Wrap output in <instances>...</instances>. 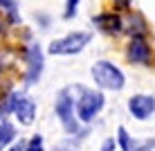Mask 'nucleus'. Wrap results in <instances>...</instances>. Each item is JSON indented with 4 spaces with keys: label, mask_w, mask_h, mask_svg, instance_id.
Segmentation results:
<instances>
[{
    "label": "nucleus",
    "mask_w": 155,
    "mask_h": 151,
    "mask_svg": "<svg viewBox=\"0 0 155 151\" xmlns=\"http://www.w3.org/2000/svg\"><path fill=\"white\" fill-rule=\"evenodd\" d=\"M92 79L99 88H106V90H121L126 84V77L115 63L110 61H97L92 66Z\"/></svg>",
    "instance_id": "nucleus-1"
},
{
    "label": "nucleus",
    "mask_w": 155,
    "mask_h": 151,
    "mask_svg": "<svg viewBox=\"0 0 155 151\" xmlns=\"http://www.w3.org/2000/svg\"><path fill=\"white\" fill-rule=\"evenodd\" d=\"M92 36L88 34V32H70L68 36H63V39H56L50 43V47H47V52L50 54H79V52L83 50L85 45L90 43Z\"/></svg>",
    "instance_id": "nucleus-2"
},
{
    "label": "nucleus",
    "mask_w": 155,
    "mask_h": 151,
    "mask_svg": "<svg viewBox=\"0 0 155 151\" xmlns=\"http://www.w3.org/2000/svg\"><path fill=\"white\" fill-rule=\"evenodd\" d=\"M81 97L74 101V108L79 113V120L81 122H92V117L104 108V95L97 90H85L81 86Z\"/></svg>",
    "instance_id": "nucleus-3"
},
{
    "label": "nucleus",
    "mask_w": 155,
    "mask_h": 151,
    "mask_svg": "<svg viewBox=\"0 0 155 151\" xmlns=\"http://www.w3.org/2000/svg\"><path fill=\"white\" fill-rule=\"evenodd\" d=\"M74 95H72V88H65L61 90L56 97V115L61 120L63 129L68 133H77L79 131V122L74 120Z\"/></svg>",
    "instance_id": "nucleus-4"
},
{
    "label": "nucleus",
    "mask_w": 155,
    "mask_h": 151,
    "mask_svg": "<svg viewBox=\"0 0 155 151\" xmlns=\"http://www.w3.org/2000/svg\"><path fill=\"white\" fill-rule=\"evenodd\" d=\"M128 111L137 120H148L155 113V97L151 95H133L128 99Z\"/></svg>",
    "instance_id": "nucleus-5"
},
{
    "label": "nucleus",
    "mask_w": 155,
    "mask_h": 151,
    "mask_svg": "<svg viewBox=\"0 0 155 151\" xmlns=\"http://www.w3.org/2000/svg\"><path fill=\"white\" fill-rule=\"evenodd\" d=\"M25 61H27V74H25V81L34 84L38 81L41 72H43V52L38 45H31L27 52H25Z\"/></svg>",
    "instance_id": "nucleus-6"
},
{
    "label": "nucleus",
    "mask_w": 155,
    "mask_h": 151,
    "mask_svg": "<svg viewBox=\"0 0 155 151\" xmlns=\"http://www.w3.org/2000/svg\"><path fill=\"white\" fill-rule=\"evenodd\" d=\"M130 63H148L151 61V47L144 36H133L128 43V52H126Z\"/></svg>",
    "instance_id": "nucleus-7"
},
{
    "label": "nucleus",
    "mask_w": 155,
    "mask_h": 151,
    "mask_svg": "<svg viewBox=\"0 0 155 151\" xmlns=\"http://www.w3.org/2000/svg\"><path fill=\"white\" fill-rule=\"evenodd\" d=\"M14 113H16V117H18V122L27 126V124H31L34 117H36V104L29 99V97L18 95L16 97V104H14Z\"/></svg>",
    "instance_id": "nucleus-8"
},
{
    "label": "nucleus",
    "mask_w": 155,
    "mask_h": 151,
    "mask_svg": "<svg viewBox=\"0 0 155 151\" xmlns=\"http://www.w3.org/2000/svg\"><path fill=\"white\" fill-rule=\"evenodd\" d=\"M92 23L97 25L104 34H117V32L124 29V20L117 14H101L97 18H92Z\"/></svg>",
    "instance_id": "nucleus-9"
},
{
    "label": "nucleus",
    "mask_w": 155,
    "mask_h": 151,
    "mask_svg": "<svg viewBox=\"0 0 155 151\" xmlns=\"http://www.w3.org/2000/svg\"><path fill=\"white\" fill-rule=\"evenodd\" d=\"M117 136H119V147H121V151H151V149H155V140H148V142H137V140H133V138L126 133L124 126L117 131Z\"/></svg>",
    "instance_id": "nucleus-10"
},
{
    "label": "nucleus",
    "mask_w": 155,
    "mask_h": 151,
    "mask_svg": "<svg viewBox=\"0 0 155 151\" xmlns=\"http://www.w3.org/2000/svg\"><path fill=\"white\" fill-rule=\"evenodd\" d=\"M124 29L130 36H144V32H146V23H144V18L140 14H133L130 18H128V23H124Z\"/></svg>",
    "instance_id": "nucleus-11"
},
{
    "label": "nucleus",
    "mask_w": 155,
    "mask_h": 151,
    "mask_svg": "<svg viewBox=\"0 0 155 151\" xmlns=\"http://www.w3.org/2000/svg\"><path fill=\"white\" fill-rule=\"evenodd\" d=\"M14 138H16V129H14V124H9L7 120H2V122H0V151L7 147V144H12V142H14Z\"/></svg>",
    "instance_id": "nucleus-12"
},
{
    "label": "nucleus",
    "mask_w": 155,
    "mask_h": 151,
    "mask_svg": "<svg viewBox=\"0 0 155 151\" xmlns=\"http://www.w3.org/2000/svg\"><path fill=\"white\" fill-rule=\"evenodd\" d=\"M16 97H18V95H7V99H5L2 104H0V120H5V117H7L9 113H14Z\"/></svg>",
    "instance_id": "nucleus-13"
},
{
    "label": "nucleus",
    "mask_w": 155,
    "mask_h": 151,
    "mask_svg": "<svg viewBox=\"0 0 155 151\" xmlns=\"http://www.w3.org/2000/svg\"><path fill=\"white\" fill-rule=\"evenodd\" d=\"M5 9H7V16H9V23H18V9H16V2L14 0H2Z\"/></svg>",
    "instance_id": "nucleus-14"
},
{
    "label": "nucleus",
    "mask_w": 155,
    "mask_h": 151,
    "mask_svg": "<svg viewBox=\"0 0 155 151\" xmlns=\"http://www.w3.org/2000/svg\"><path fill=\"white\" fill-rule=\"evenodd\" d=\"M79 2L81 0H68V5H65V12H63V18H74V14H77V9H79Z\"/></svg>",
    "instance_id": "nucleus-15"
},
{
    "label": "nucleus",
    "mask_w": 155,
    "mask_h": 151,
    "mask_svg": "<svg viewBox=\"0 0 155 151\" xmlns=\"http://www.w3.org/2000/svg\"><path fill=\"white\" fill-rule=\"evenodd\" d=\"M25 151H43V136H34L25 144Z\"/></svg>",
    "instance_id": "nucleus-16"
},
{
    "label": "nucleus",
    "mask_w": 155,
    "mask_h": 151,
    "mask_svg": "<svg viewBox=\"0 0 155 151\" xmlns=\"http://www.w3.org/2000/svg\"><path fill=\"white\" fill-rule=\"evenodd\" d=\"M7 66H9V54L5 50H0V72L2 70H7Z\"/></svg>",
    "instance_id": "nucleus-17"
},
{
    "label": "nucleus",
    "mask_w": 155,
    "mask_h": 151,
    "mask_svg": "<svg viewBox=\"0 0 155 151\" xmlns=\"http://www.w3.org/2000/svg\"><path fill=\"white\" fill-rule=\"evenodd\" d=\"M115 5H117V7H128L130 0H115Z\"/></svg>",
    "instance_id": "nucleus-18"
},
{
    "label": "nucleus",
    "mask_w": 155,
    "mask_h": 151,
    "mask_svg": "<svg viewBox=\"0 0 155 151\" xmlns=\"http://www.w3.org/2000/svg\"><path fill=\"white\" fill-rule=\"evenodd\" d=\"M12 151H25V142H18L16 147H12Z\"/></svg>",
    "instance_id": "nucleus-19"
},
{
    "label": "nucleus",
    "mask_w": 155,
    "mask_h": 151,
    "mask_svg": "<svg viewBox=\"0 0 155 151\" xmlns=\"http://www.w3.org/2000/svg\"><path fill=\"white\" fill-rule=\"evenodd\" d=\"M2 29H5V23H2V20H0V34H2Z\"/></svg>",
    "instance_id": "nucleus-20"
}]
</instances>
